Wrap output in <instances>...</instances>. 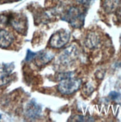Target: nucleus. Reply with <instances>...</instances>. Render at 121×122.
Wrapping results in <instances>:
<instances>
[{
	"mask_svg": "<svg viewBox=\"0 0 121 122\" xmlns=\"http://www.w3.org/2000/svg\"><path fill=\"white\" fill-rule=\"evenodd\" d=\"M120 44H121V35H120Z\"/></svg>",
	"mask_w": 121,
	"mask_h": 122,
	"instance_id": "nucleus-16",
	"label": "nucleus"
},
{
	"mask_svg": "<svg viewBox=\"0 0 121 122\" xmlns=\"http://www.w3.org/2000/svg\"><path fill=\"white\" fill-rule=\"evenodd\" d=\"M78 56L77 48L74 45H71L62 52L59 57V62L64 66L70 64L72 61H74Z\"/></svg>",
	"mask_w": 121,
	"mask_h": 122,
	"instance_id": "nucleus-4",
	"label": "nucleus"
},
{
	"mask_svg": "<svg viewBox=\"0 0 121 122\" xmlns=\"http://www.w3.org/2000/svg\"><path fill=\"white\" fill-rule=\"evenodd\" d=\"M59 83L57 85V90L63 95H71L80 89L81 79L74 77V72H62L58 75Z\"/></svg>",
	"mask_w": 121,
	"mask_h": 122,
	"instance_id": "nucleus-1",
	"label": "nucleus"
},
{
	"mask_svg": "<svg viewBox=\"0 0 121 122\" xmlns=\"http://www.w3.org/2000/svg\"><path fill=\"white\" fill-rule=\"evenodd\" d=\"M54 57V54L50 51H42L37 54V56L34 59H36V63L38 66H42L48 63Z\"/></svg>",
	"mask_w": 121,
	"mask_h": 122,
	"instance_id": "nucleus-7",
	"label": "nucleus"
},
{
	"mask_svg": "<svg viewBox=\"0 0 121 122\" xmlns=\"http://www.w3.org/2000/svg\"><path fill=\"white\" fill-rule=\"evenodd\" d=\"M86 13L78 7H71L62 18L63 21L68 22L75 28H80L83 26Z\"/></svg>",
	"mask_w": 121,
	"mask_h": 122,
	"instance_id": "nucleus-2",
	"label": "nucleus"
},
{
	"mask_svg": "<svg viewBox=\"0 0 121 122\" xmlns=\"http://www.w3.org/2000/svg\"><path fill=\"white\" fill-rule=\"evenodd\" d=\"M120 3H121V2H120Z\"/></svg>",
	"mask_w": 121,
	"mask_h": 122,
	"instance_id": "nucleus-18",
	"label": "nucleus"
},
{
	"mask_svg": "<svg viewBox=\"0 0 121 122\" xmlns=\"http://www.w3.org/2000/svg\"><path fill=\"white\" fill-rule=\"evenodd\" d=\"M37 54L36 52H33L31 50H28L27 51V54H26V57H25V61H31V60L34 59L35 57L37 56Z\"/></svg>",
	"mask_w": 121,
	"mask_h": 122,
	"instance_id": "nucleus-13",
	"label": "nucleus"
},
{
	"mask_svg": "<svg viewBox=\"0 0 121 122\" xmlns=\"http://www.w3.org/2000/svg\"><path fill=\"white\" fill-rule=\"evenodd\" d=\"M117 0H106L104 2V8L108 12H111L117 8Z\"/></svg>",
	"mask_w": 121,
	"mask_h": 122,
	"instance_id": "nucleus-11",
	"label": "nucleus"
},
{
	"mask_svg": "<svg viewBox=\"0 0 121 122\" xmlns=\"http://www.w3.org/2000/svg\"><path fill=\"white\" fill-rule=\"evenodd\" d=\"M14 40V36L5 29L0 28V48H6L9 47Z\"/></svg>",
	"mask_w": 121,
	"mask_h": 122,
	"instance_id": "nucleus-6",
	"label": "nucleus"
},
{
	"mask_svg": "<svg viewBox=\"0 0 121 122\" xmlns=\"http://www.w3.org/2000/svg\"><path fill=\"white\" fill-rule=\"evenodd\" d=\"M77 121H94L92 118L91 117H86V116H82V115H76L74 117Z\"/></svg>",
	"mask_w": 121,
	"mask_h": 122,
	"instance_id": "nucleus-12",
	"label": "nucleus"
},
{
	"mask_svg": "<svg viewBox=\"0 0 121 122\" xmlns=\"http://www.w3.org/2000/svg\"><path fill=\"white\" fill-rule=\"evenodd\" d=\"M14 69V66L10 64L0 65V81L3 82L5 78H7Z\"/></svg>",
	"mask_w": 121,
	"mask_h": 122,
	"instance_id": "nucleus-8",
	"label": "nucleus"
},
{
	"mask_svg": "<svg viewBox=\"0 0 121 122\" xmlns=\"http://www.w3.org/2000/svg\"><path fill=\"white\" fill-rule=\"evenodd\" d=\"M10 24L15 28V30L20 34H24L26 30V23L19 19H12L10 20Z\"/></svg>",
	"mask_w": 121,
	"mask_h": 122,
	"instance_id": "nucleus-9",
	"label": "nucleus"
},
{
	"mask_svg": "<svg viewBox=\"0 0 121 122\" xmlns=\"http://www.w3.org/2000/svg\"><path fill=\"white\" fill-rule=\"evenodd\" d=\"M1 118H2V115H1V114H0V119H1Z\"/></svg>",
	"mask_w": 121,
	"mask_h": 122,
	"instance_id": "nucleus-17",
	"label": "nucleus"
},
{
	"mask_svg": "<svg viewBox=\"0 0 121 122\" xmlns=\"http://www.w3.org/2000/svg\"><path fill=\"white\" fill-rule=\"evenodd\" d=\"M42 113V107L36 102L32 100L30 101L25 107L26 116L31 119L37 118L40 117Z\"/></svg>",
	"mask_w": 121,
	"mask_h": 122,
	"instance_id": "nucleus-5",
	"label": "nucleus"
},
{
	"mask_svg": "<svg viewBox=\"0 0 121 122\" xmlns=\"http://www.w3.org/2000/svg\"><path fill=\"white\" fill-rule=\"evenodd\" d=\"M77 1L80 4H82L83 5H90L94 0H77Z\"/></svg>",
	"mask_w": 121,
	"mask_h": 122,
	"instance_id": "nucleus-15",
	"label": "nucleus"
},
{
	"mask_svg": "<svg viewBox=\"0 0 121 122\" xmlns=\"http://www.w3.org/2000/svg\"><path fill=\"white\" fill-rule=\"evenodd\" d=\"M71 34L68 30L61 29L54 33L49 40V46L53 48H60L65 46L70 40Z\"/></svg>",
	"mask_w": 121,
	"mask_h": 122,
	"instance_id": "nucleus-3",
	"label": "nucleus"
},
{
	"mask_svg": "<svg viewBox=\"0 0 121 122\" xmlns=\"http://www.w3.org/2000/svg\"><path fill=\"white\" fill-rule=\"evenodd\" d=\"M109 97L112 100H117L120 97V94L118 92H110V94H109Z\"/></svg>",
	"mask_w": 121,
	"mask_h": 122,
	"instance_id": "nucleus-14",
	"label": "nucleus"
},
{
	"mask_svg": "<svg viewBox=\"0 0 121 122\" xmlns=\"http://www.w3.org/2000/svg\"><path fill=\"white\" fill-rule=\"evenodd\" d=\"M98 37L97 36L95 35L94 34H88L87 40H86V46H88V48H94L97 46L98 44Z\"/></svg>",
	"mask_w": 121,
	"mask_h": 122,
	"instance_id": "nucleus-10",
	"label": "nucleus"
}]
</instances>
